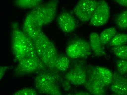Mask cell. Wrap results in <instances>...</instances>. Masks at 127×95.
<instances>
[{
	"instance_id": "6da1fadb",
	"label": "cell",
	"mask_w": 127,
	"mask_h": 95,
	"mask_svg": "<svg viewBox=\"0 0 127 95\" xmlns=\"http://www.w3.org/2000/svg\"><path fill=\"white\" fill-rule=\"evenodd\" d=\"M32 40L39 58L47 68L56 71L55 64L59 54L53 42L42 31Z\"/></svg>"
},
{
	"instance_id": "7a4b0ae2",
	"label": "cell",
	"mask_w": 127,
	"mask_h": 95,
	"mask_svg": "<svg viewBox=\"0 0 127 95\" xmlns=\"http://www.w3.org/2000/svg\"><path fill=\"white\" fill-rule=\"evenodd\" d=\"M59 76L56 71L43 70L39 72L34 80L35 86L39 93L51 95H61V90L58 85Z\"/></svg>"
},
{
	"instance_id": "3957f363",
	"label": "cell",
	"mask_w": 127,
	"mask_h": 95,
	"mask_svg": "<svg viewBox=\"0 0 127 95\" xmlns=\"http://www.w3.org/2000/svg\"><path fill=\"white\" fill-rule=\"evenodd\" d=\"M59 3V0H50L30 11L38 27L41 28L54 20L57 14Z\"/></svg>"
},
{
	"instance_id": "277c9868",
	"label": "cell",
	"mask_w": 127,
	"mask_h": 95,
	"mask_svg": "<svg viewBox=\"0 0 127 95\" xmlns=\"http://www.w3.org/2000/svg\"><path fill=\"white\" fill-rule=\"evenodd\" d=\"M11 47L13 54L17 61L26 56L28 50V37L19 29L17 22L12 25Z\"/></svg>"
},
{
	"instance_id": "5b68a950",
	"label": "cell",
	"mask_w": 127,
	"mask_h": 95,
	"mask_svg": "<svg viewBox=\"0 0 127 95\" xmlns=\"http://www.w3.org/2000/svg\"><path fill=\"white\" fill-rule=\"evenodd\" d=\"M18 62L14 71L15 75L17 76L33 74L47 68L40 59L25 57Z\"/></svg>"
},
{
	"instance_id": "8992f818",
	"label": "cell",
	"mask_w": 127,
	"mask_h": 95,
	"mask_svg": "<svg viewBox=\"0 0 127 95\" xmlns=\"http://www.w3.org/2000/svg\"><path fill=\"white\" fill-rule=\"evenodd\" d=\"M91 49L89 42L82 38L72 40L66 48L67 56L72 59H79L88 57L91 54Z\"/></svg>"
},
{
	"instance_id": "52a82bcc",
	"label": "cell",
	"mask_w": 127,
	"mask_h": 95,
	"mask_svg": "<svg viewBox=\"0 0 127 95\" xmlns=\"http://www.w3.org/2000/svg\"><path fill=\"white\" fill-rule=\"evenodd\" d=\"M98 1L96 0H80L73 9L74 14L81 21H89L97 6Z\"/></svg>"
},
{
	"instance_id": "ba28073f",
	"label": "cell",
	"mask_w": 127,
	"mask_h": 95,
	"mask_svg": "<svg viewBox=\"0 0 127 95\" xmlns=\"http://www.w3.org/2000/svg\"><path fill=\"white\" fill-rule=\"evenodd\" d=\"M110 7L104 0L98 1V4L90 21L91 25L95 27L105 25L108 22L110 17Z\"/></svg>"
},
{
	"instance_id": "9c48e42d",
	"label": "cell",
	"mask_w": 127,
	"mask_h": 95,
	"mask_svg": "<svg viewBox=\"0 0 127 95\" xmlns=\"http://www.w3.org/2000/svg\"><path fill=\"white\" fill-rule=\"evenodd\" d=\"M93 65L87 67V79L84 85L89 93L94 95H103L106 94V87L102 85L94 74Z\"/></svg>"
},
{
	"instance_id": "30bf717a",
	"label": "cell",
	"mask_w": 127,
	"mask_h": 95,
	"mask_svg": "<svg viewBox=\"0 0 127 95\" xmlns=\"http://www.w3.org/2000/svg\"><path fill=\"white\" fill-rule=\"evenodd\" d=\"M65 79L74 85H84L87 79V67L81 64H76L66 72Z\"/></svg>"
},
{
	"instance_id": "8fae6325",
	"label": "cell",
	"mask_w": 127,
	"mask_h": 95,
	"mask_svg": "<svg viewBox=\"0 0 127 95\" xmlns=\"http://www.w3.org/2000/svg\"><path fill=\"white\" fill-rule=\"evenodd\" d=\"M110 90L114 95H127V77L117 71L113 73V81L110 85Z\"/></svg>"
},
{
	"instance_id": "7c38bea8",
	"label": "cell",
	"mask_w": 127,
	"mask_h": 95,
	"mask_svg": "<svg viewBox=\"0 0 127 95\" xmlns=\"http://www.w3.org/2000/svg\"><path fill=\"white\" fill-rule=\"evenodd\" d=\"M57 22L60 28L63 32L70 33L74 31L77 24L73 16L68 12L61 13L58 17Z\"/></svg>"
},
{
	"instance_id": "4fadbf2b",
	"label": "cell",
	"mask_w": 127,
	"mask_h": 95,
	"mask_svg": "<svg viewBox=\"0 0 127 95\" xmlns=\"http://www.w3.org/2000/svg\"><path fill=\"white\" fill-rule=\"evenodd\" d=\"M23 31L32 40H34L41 32V28L38 27L31 12L26 17L23 26Z\"/></svg>"
},
{
	"instance_id": "5bb4252c",
	"label": "cell",
	"mask_w": 127,
	"mask_h": 95,
	"mask_svg": "<svg viewBox=\"0 0 127 95\" xmlns=\"http://www.w3.org/2000/svg\"><path fill=\"white\" fill-rule=\"evenodd\" d=\"M94 74L100 82L106 87L110 85L113 78V74L107 68L93 65Z\"/></svg>"
},
{
	"instance_id": "9a60e30c",
	"label": "cell",
	"mask_w": 127,
	"mask_h": 95,
	"mask_svg": "<svg viewBox=\"0 0 127 95\" xmlns=\"http://www.w3.org/2000/svg\"><path fill=\"white\" fill-rule=\"evenodd\" d=\"M89 44L94 54L97 57H101L106 54L100 36L96 32L91 33L89 36Z\"/></svg>"
},
{
	"instance_id": "2e32d148",
	"label": "cell",
	"mask_w": 127,
	"mask_h": 95,
	"mask_svg": "<svg viewBox=\"0 0 127 95\" xmlns=\"http://www.w3.org/2000/svg\"><path fill=\"white\" fill-rule=\"evenodd\" d=\"M70 61L68 56L64 55H59L55 64L56 71L60 72H65L68 69Z\"/></svg>"
},
{
	"instance_id": "e0dca14e",
	"label": "cell",
	"mask_w": 127,
	"mask_h": 95,
	"mask_svg": "<svg viewBox=\"0 0 127 95\" xmlns=\"http://www.w3.org/2000/svg\"><path fill=\"white\" fill-rule=\"evenodd\" d=\"M42 0H15L17 7L24 9H34L41 4Z\"/></svg>"
},
{
	"instance_id": "ac0fdd59",
	"label": "cell",
	"mask_w": 127,
	"mask_h": 95,
	"mask_svg": "<svg viewBox=\"0 0 127 95\" xmlns=\"http://www.w3.org/2000/svg\"><path fill=\"white\" fill-rule=\"evenodd\" d=\"M117 34L115 28L111 27L104 29L100 35V38L103 45L110 43L115 35Z\"/></svg>"
},
{
	"instance_id": "d6986e66",
	"label": "cell",
	"mask_w": 127,
	"mask_h": 95,
	"mask_svg": "<svg viewBox=\"0 0 127 95\" xmlns=\"http://www.w3.org/2000/svg\"><path fill=\"white\" fill-rule=\"evenodd\" d=\"M115 22L116 26L121 30L127 29V10L117 15L115 19Z\"/></svg>"
},
{
	"instance_id": "ffe728a7",
	"label": "cell",
	"mask_w": 127,
	"mask_h": 95,
	"mask_svg": "<svg viewBox=\"0 0 127 95\" xmlns=\"http://www.w3.org/2000/svg\"><path fill=\"white\" fill-rule=\"evenodd\" d=\"M109 43L110 46L112 47L126 44L127 43V33L116 34Z\"/></svg>"
},
{
	"instance_id": "44dd1931",
	"label": "cell",
	"mask_w": 127,
	"mask_h": 95,
	"mask_svg": "<svg viewBox=\"0 0 127 95\" xmlns=\"http://www.w3.org/2000/svg\"><path fill=\"white\" fill-rule=\"evenodd\" d=\"M111 49L118 58L120 59L127 60V45L112 47Z\"/></svg>"
},
{
	"instance_id": "7402d4cb",
	"label": "cell",
	"mask_w": 127,
	"mask_h": 95,
	"mask_svg": "<svg viewBox=\"0 0 127 95\" xmlns=\"http://www.w3.org/2000/svg\"><path fill=\"white\" fill-rule=\"evenodd\" d=\"M117 71L121 74H127V60L120 59L116 62Z\"/></svg>"
},
{
	"instance_id": "603a6c76",
	"label": "cell",
	"mask_w": 127,
	"mask_h": 95,
	"mask_svg": "<svg viewBox=\"0 0 127 95\" xmlns=\"http://www.w3.org/2000/svg\"><path fill=\"white\" fill-rule=\"evenodd\" d=\"M14 95H38L37 92L34 89L32 88H24L18 90L13 93Z\"/></svg>"
},
{
	"instance_id": "cb8c5ba5",
	"label": "cell",
	"mask_w": 127,
	"mask_h": 95,
	"mask_svg": "<svg viewBox=\"0 0 127 95\" xmlns=\"http://www.w3.org/2000/svg\"><path fill=\"white\" fill-rule=\"evenodd\" d=\"M9 67L7 66H1L0 68V80L3 79L6 72L9 68Z\"/></svg>"
},
{
	"instance_id": "d4e9b609",
	"label": "cell",
	"mask_w": 127,
	"mask_h": 95,
	"mask_svg": "<svg viewBox=\"0 0 127 95\" xmlns=\"http://www.w3.org/2000/svg\"><path fill=\"white\" fill-rule=\"evenodd\" d=\"M115 3L122 6L127 7V0H113Z\"/></svg>"
},
{
	"instance_id": "484cf974",
	"label": "cell",
	"mask_w": 127,
	"mask_h": 95,
	"mask_svg": "<svg viewBox=\"0 0 127 95\" xmlns=\"http://www.w3.org/2000/svg\"><path fill=\"white\" fill-rule=\"evenodd\" d=\"M70 83L67 80L64 81L63 82L62 85L63 86L64 88L66 90H69L70 89Z\"/></svg>"
},
{
	"instance_id": "4316f807",
	"label": "cell",
	"mask_w": 127,
	"mask_h": 95,
	"mask_svg": "<svg viewBox=\"0 0 127 95\" xmlns=\"http://www.w3.org/2000/svg\"><path fill=\"white\" fill-rule=\"evenodd\" d=\"M75 95H90V93L87 92H83V91H79L76 93Z\"/></svg>"
}]
</instances>
